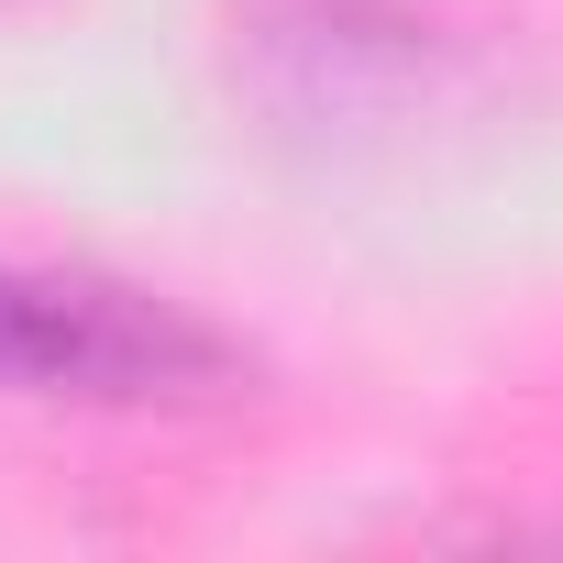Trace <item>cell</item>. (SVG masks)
<instances>
[{
    "label": "cell",
    "mask_w": 563,
    "mask_h": 563,
    "mask_svg": "<svg viewBox=\"0 0 563 563\" xmlns=\"http://www.w3.org/2000/svg\"><path fill=\"white\" fill-rule=\"evenodd\" d=\"M0 387L45 409H232L254 354L166 288L0 254Z\"/></svg>",
    "instance_id": "cell-1"
}]
</instances>
